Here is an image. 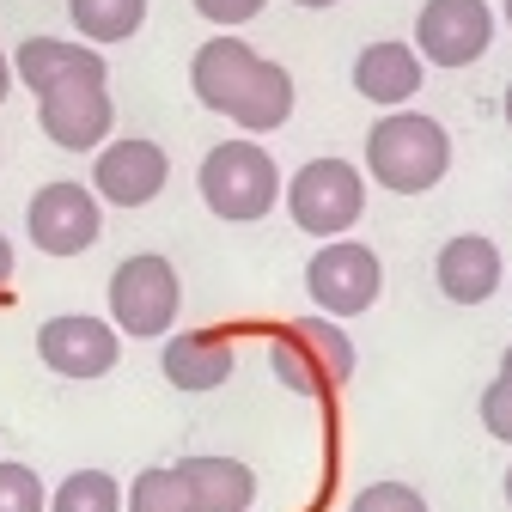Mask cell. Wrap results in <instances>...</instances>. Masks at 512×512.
<instances>
[{"label":"cell","instance_id":"cell-1","mask_svg":"<svg viewBox=\"0 0 512 512\" xmlns=\"http://www.w3.org/2000/svg\"><path fill=\"white\" fill-rule=\"evenodd\" d=\"M189 92H196L202 110L238 122L244 135H275L293 116V74L281 61L256 55L238 31H220L208 37L196 55H189Z\"/></svg>","mask_w":512,"mask_h":512},{"label":"cell","instance_id":"cell-2","mask_svg":"<svg viewBox=\"0 0 512 512\" xmlns=\"http://www.w3.org/2000/svg\"><path fill=\"white\" fill-rule=\"evenodd\" d=\"M452 171V135L421 110H384L366 128V177L391 196H427Z\"/></svg>","mask_w":512,"mask_h":512},{"label":"cell","instance_id":"cell-3","mask_svg":"<svg viewBox=\"0 0 512 512\" xmlns=\"http://www.w3.org/2000/svg\"><path fill=\"white\" fill-rule=\"evenodd\" d=\"M196 189H202V202H208V214L214 220H226V226H256V220H269L275 214V202H281V165H275V153L263 147V141H220V147H208V159H202V171H196Z\"/></svg>","mask_w":512,"mask_h":512},{"label":"cell","instance_id":"cell-4","mask_svg":"<svg viewBox=\"0 0 512 512\" xmlns=\"http://www.w3.org/2000/svg\"><path fill=\"white\" fill-rule=\"evenodd\" d=\"M269 366L293 397H330L354 378V342L336 317H299L269 336Z\"/></svg>","mask_w":512,"mask_h":512},{"label":"cell","instance_id":"cell-5","mask_svg":"<svg viewBox=\"0 0 512 512\" xmlns=\"http://www.w3.org/2000/svg\"><path fill=\"white\" fill-rule=\"evenodd\" d=\"M287 214L299 232L311 238H348L366 214V171L348 165V159H305L293 177H287Z\"/></svg>","mask_w":512,"mask_h":512},{"label":"cell","instance_id":"cell-6","mask_svg":"<svg viewBox=\"0 0 512 512\" xmlns=\"http://www.w3.org/2000/svg\"><path fill=\"white\" fill-rule=\"evenodd\" d=\"M104 293H110V324H116L122 336H135V342L171 336L177 311H183V281H177V269H171V256H159V250L122 256Z\"/></svg>","mask_w":512,"mask_h":512},{"label":"cell","instance_id":"cell-7","mask_svg":"<svg viewBox=\"0 0 512 512\" xmlns=\"http://www.w3.org/2000/svg\"><path fill=\"white\" fill-rule=\"evenodd\" d=\"M305 293L311 305L324 311V317H360L378 305L384 293V263H378V250L360 244V238H330V244H317V256L305 263Z\"/></svg>","mask_w":512,"mask_h":512},{"label":"cell","instance_id":"cell-8","mask_svg":"<svg viewBox=\"0 0 512 512\" xmlns=\"http://www.w3.org/2000/svg\"><path fill=\"white\" fill-rule=\"evenodd\" d=\"M25 238L43 256H86L104 238V202L92 196L86 183L55 177V183L37 189L31 208H25Z\"/></svg>","mask_w":512,"mask_h":512},{"label":"cell","instance_id":"cell-9","mask_svg":"<svg viewBox=\"0 0 512 512\" xmlns=\"http://www.w3.org/2000/svg\"><path fill=\"white\" fill-rule=\"evenodd\" d=\"M494 43V7L488 0H427L415 13V55L427 68H470Z\"/></svg>","mask_w":512,"mask_h":512},{"label":"cell","instance_id":"cell-10","mask_svg":"<svg viewBox=\"0 0 512 512\" xmlns=\"http://www.w3.org/2000/svg\"><path fill=\"white\" fill-rule=\"evenodd\" d=\"M37 360L55 372V378H104L116 360H122V330L110 317H92V311H61L37 330Z\"/></svg>","mask_w":512,"mask_h":512},{"label":"cell","instance_id":"cell-11","mask_svg":"<svg viewBox=\"0 0 512 512\" xmlns=\"http://www.w3.org/2000/svg\"><path fill=\"white\" fill-rule=\"evenodd\" d=\"M165 183H171V159L147 135L104 141L98 159H92V196L110 202V208H147V202L165 196Z\"/></svg>","mask_w":512,"mask_h":512},{"label":"cell","instance_id":"cell-12","mask_svg":"<svg viewBox=\"0 0 512 512\" xmlns=\"http://www.w3.org/2000/svg\"><path fill=\"white\" fill-rule=\"evenodd\" d=\"M37 122L61 153H98L116 128V104H110V80H68L37 98Z\"/></svg>","mask_w":512,"mask_h":512},{"label":"cell","instance_id":"cell-13","mask_svg":"<svg viewBox=\"0 0 512 512\" xmlns=\"http://www.w3.org/2000/svg\"><path fill=\"white\" fill-rule=\"evenodd\" d=\"M433 281L452 305H488L506 287V256H500V244L488 232H458V238L439 244Z\"/></svg>","mask_w":512,"mask_h":512},{"label":"cell","instance_id":"cell-14","mask_svg":"<svg viewBox=\"0 0 512 512\" xmlns=\"http://www.w3.org/2000/svg\"><path fill=\"white\" fill-rule=\"evenodd\" d=\"M427 86V61L415 55V43L378 37L354 55V92L378 110H409V98Z\"/></svg>","mask_w":512,"mask_h":512},{"label":"cell","instance_id":"cell-15","mask_svg":"<svg viewBox=\"0 0 512 512\" xmlns=\"http://www.w3.org/2000/svg\"><path fill=\"white\" fill-rule=\"evenodd\" d=\"M232 366H238V348L226 330H177V336H165V354H159L165 384L171 391H189V397L220 391L232 378Z\"/></svg>","mask_w":512,"mask_h":512},{"label":"cell","instance_id":"cell-16","mask_svg":"<svg viewBox=\"0 0 512 512\" xmlns=\"http://www.w3.org/2000/svg\"><path fill=\"white\" fill-rule=\"evenodd\" d=\"M13 80H25V92H55L68 80H110L104 55L80 37H25L13 49Z\"/></svg>","mask_w":512,"mask_h":512},{"label":"cell","instance_id":"cell-17","mask_svg":"<svg viewBox=\"0 0 512 512\" xmlns=\"http://www.w3.org/2000/svg\"><path fill=\"white\" fill-rule=\"evenodd\" d=\"M183 488H189V506L196 512H250L256 506V470L238 464V458H220V452H196L177 464Z\"/></svg>","mask_w":512,"mask_h":512},{"label":"cell","instance_id":"cell-18","mask_svg":"<svg viewBox=\"0 0 512 512\" xmlns=\"http://www.w3.org/2000/svg\"><path fill=\"white\" fill-rule=\"evenodd\" d=\"M68 25L80 43L104 49V43H128L147 25V0H68Z\"/></svg>","mask_w":512,"mask_h":512},{"label":"cell","instance_id":"cell-19","mask_svg":"<svg viewBox=\"0 0 512 512\" xmlns=\"http://www.w3.org/2000/svg\"><path fill=\"white\" fill-rule=\"evenodd\" d=\"M49 512H122V482L110 470H74L55 482Z\"/></svg>","mask_w":512,"mask_h":512},{"label":"cell","instance_id":"cell-20","mask_svg":"<svg viewBox=\"0 0 512 512\" xmlns=\"http://www.w3.org/2000/svg\"><path fill=\"white\" fill-rule=\"evenodd\" d=\"M122 512H196V506H189V488H183L177 464H153L122 488Z\"/></svg>","mask_w":512,"mask_h":512},{"label":"cell","instance_id":"cell-21","mask_svg":"<svg viewBox=\"0 0 512 512\" xmlns=\"http://www.w3.org/2000/svg\"><path fill=\"white\" fill-rule=\"evenodd\" d=\"M0 512H49L43 476L19 458H0Z\"/></svg>","mask_w":512,"mask_h":512},{"label":"cell","instance_id":"cell-22","mask_svg":"<svg viewBox=\"0 0 512 512\" xmlns=\"http://www.w3.org/2000/svg\"><path fill=\"white\" fill-rule=\"evenodd\" d=\"M348 512H433V506H427V494L409 488V482H366V488L348 500Z\"/></svg>","mask_w":512,"mask_h":512},{"label":"cell","instance_id":"cell-23","mask_svg":"<svg viewBox=\"0 0 512 512\" xmlns=\"http://www.w3.org/2000/svg\"><path fill=\"white\" fill-rule=\"evenodd\" d=\"M482 433H494L500 445H512V384L494 378L482 391Z\"/></svg>","mask_w":512,"mask_h":512},{"label":"cell","instance_id":"cell-24","mask_svg":"<svg viewBox=\"0 0 512 512\" xmlns=\"http://www.w3.org/2000/svg\"><path fill=\"white\" fill-rule=\"evenodd\" d=\"M189 7H196L208 25H250L269 0H189Z\"/></svg>","mask_w":512,"mask_h":512},{"label":"cell","instance_id":"cell-25","mask_svg":"<svg viewBox=\"0 0 512 512\" xmlns=\"http://www.w3.org/2000/svg\"><path fill=\"white\" fill-rule=\"evenodd\" d=\"M13 269H19V256H13V238L0 232V299L13 293Z\"/></svg>","mask_w":512,"mask_h":512},{"label":"cell","instance_id":"cell-26","mask_svg":"<svg viewBox=\"0 0 512 512\" xmlns=\"http://www.w3.org/2000/svg\"><path fill=\"white\" fill-rule=\"evenodd\" d=\"M13 86H19V80H13V55H0V104L13 98Z\"/></svg>","mask_w":512,"mask_h":512},{"label":"cell","instance_id":"cell-27","mask_svg":"<svg viewBox=\"0 0 512 512\" xmlns=\"http://www.w3.org/2000/svg\"><path fill=\"white\" fill-rule=\"evenodd\" d=\"M293 7H305V13H324V7H336V0H293Z\"/></svg>","mask_w":512,"mask_h":512},{"label":"cell","instance_id":"cell-28","mask_svg":"<svg viewBox=\"0 0 512 512\" xmlns=\"http://www.w3.org/2000/svg\"><path fill=\"white\" fill-rule=\"evenodd\" d=\"M500 378H506V384H512V348H506V354H500Z\"/></svg>","mask_w":512,"mask_h":512},{"label":"cell","instance_id":"cell-29","mask_svg":"<svg viewBox=\"0 0 512 512\" xmlns=\"http://www.w3.org/2000/svg\"><path fill=\"white\" fill-rule=\"evenodd\" d=\"M500 110H506V128H512V86H506V98H500Z\"/></svg>","mask_w":512,"mask_h":512},{"label":"cell","instance_id":"cell-30","mask_svg":"<svg viewBox=\"0 0 512 512\" xmlns=\"http://www.w3.org/2000/svg\"><path fill=\"white\" fill-rule=\"evenodd\" d=\"M506 506H512V464H506Z\"/></svg>","mask_w":512,"mask_h":512},{"label":"cell","instance_id":"cell-31","mask_svg":"<svg viewBox=\"0 0 512 512\" xmlns=\"http://www.w3.org/2000/svg\"><path fill=\"white\" fill-rule=\"evenodd\" d=\"M500 13H506V25H512V0H500Z\"/></svg>","mask_w":512,"mask_h":512}]
</instances>
